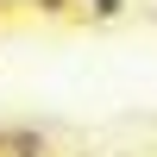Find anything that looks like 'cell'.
<instances>
[{
    "label": "cell",
    "instance_id": "4",
    "mask_svg": "<svg viewBox=\"0 0 157 157\" xmlns=\"http://www.w3.org/2000/svg\"><path fill=\"white\" fill-rule=\"evenodd\" d=\"M75 6H82V0H75Z\"/></svg>",
    "mask_w": 157,
    "mask_h": 157
},
{
    "label": "cell",
    "instance_id": "3",
    "mask_svg": "<svg viewBox=\"0 0 157 157\" xmlns=\"http://www.w3.org/2000/svg\"><path fill=\"white\" fill-rule=\"evenodd\" d=\"M0 6H25V0H0Z\"/></svg>",
    "mask_w": 157,
    "mask_h": 157
},
{
    "label": "cell",
    "instance_id": "2",
    "mask_svg": "<svg viewBox=\"0 0 157 157\" xmlns=\"http://www.w3.org/2000/svg\"><path fill=\"white\" fill-rule=\"evenodd\" d=\"M32 13H44V19H63V13H75V0H25Z\"/></svg>",
    "mask_w": 157,
    "mask_h": 157
},
{
    "label": "cell",
    "instance_id": "1",
    "mask_svg": "<svg viewBox=\"0 0 157 157\" xmlns=\"http://www.w3.org/2000/svg\"><path fill=\"white\" fill-rule=\"evenodd\" d=\"M82 13H88V19H120L126 0H82Z\"/></svg>",
    "mask_w": 157,
    "mask_h": 157
}]
</instances>
